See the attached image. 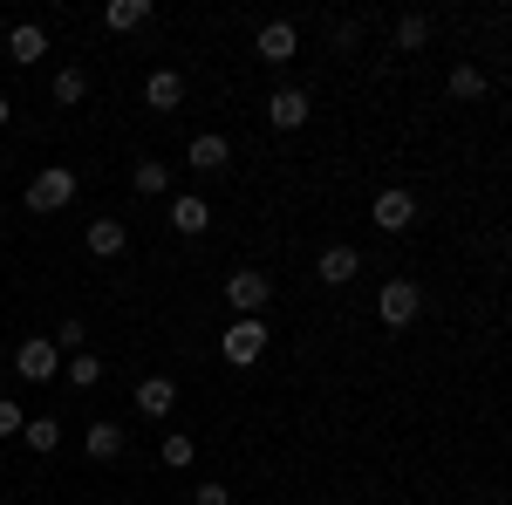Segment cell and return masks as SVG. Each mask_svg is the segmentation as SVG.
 Segmentation results:
<instances>
[{"label":"cell","mask_w":512,"mask_h":505,"mask_svg":"<svg viewBox=\"0 0 512 505\" xmlns=\"http://www.w3.org/2000/svg\"><path fill=\"white\" fill-rule=\"evenodd\" d=\"M267 342H274V328H267L260 314H239L233 328H226V342H219V349H226V362H233V369H253V362L267 355Z\"/></svg>","instance_id":"1"},{"label":"cell","mask_w":512,"mask_h":505,"mask_svg":"<svg viewBox=\"0 0 512 505\" xmlns=\"http://www.w3.org/2000/svg\"><path fill=\"white\" fill-rule=\"evenodd\" d=\"M69 198H76V171L69 164H41L28 178V212H62Z\"/></svg>","instance_id":"2"},{"label":"cell","mask_w":512,"mask_h":505,"mask_svg":"<svg viewBox=\"0 0 512 505\" xmlns=\"http://www.w3.org/2000/svg\"><path fill=\"white\" fill-rule=\"evenodd\" d=\"M376 314H383V328H410V321L424 314V287H417V280H390V287L376 294Z\"/></svg>","instance_id":"3"},{"label":"cell","mask_w":512,"mask_h":505,"mask_svg":"<svg viewBox=\"0 0 512 505\" xmlns=\"http://www.w3.org/2000/svg\"><path fill=\"white\" fill-rule=\"evenodd\" d=\"M226 301H233V314H260L267 301H274V273H260V267H239L233 280H226Z\"/></svg>","instance_id":"4"},{"label":"cell","mask_w":512,"mask_h":505,"mask_svg":"<svg viewBox=\"0 0 512 505\" xmlns=\"http://www.w3.org/2000/svg\"><path fill=\"white\" fill-rule=\"evenodd\" d=\"M14 369H21L28 383H55V376H62V355H55L48 335H28V342L14 349Z\"/></svg>","instance_id":"5"},{"label":"cell","mask_w":512,"mask_h":505,"mask_svg":"<svg viewBox=\"0 0 512 505\" xmlns=\"http://www.w3.org/2000/svg\"><path fill=\"white\" fill-rule=\"evenodd\" d=\"M253 55H260L267 69H280V62H294V55H301V28H294V21H267V28L253 35Z\"/></svg>","instance_id":"6"},{"label":"cell","mask_w":512,"mask_h":505,"mask_svg":"<svg viewBox=\"0 0 512 505\" xmlns=\"http://www.w3.org/2000/svg\"><path fill=\"white\" fill-rule=\"evenodd\" d=\"M185 164H192L198 178H219V171H226V164H233V144H226V137H219V130H198L192 144H185Z\"/></svg>","instance_id":"7"},{"label":"cell","mask_w":512,"mask_h":505,"mask_svg":"<svg viewBox=\"0 0 512 505\" xmlns=\"http://www.w3.org/2000/svg\"><path fill=\"white\" fill-rule=\"evenodd\" d=\"M369 219L383 226V233H410L417 226V192H403V185H390V192L369 205Z\"/></svg>","instance_id":"8"},{"label":"cell","mask_w":512,"mask_h":505,"mask_svg":"<svg viewBox=\"0 0 512 505\" xmlns=\"http://www.w3.org/2000/svg\"><path fill=\"white\" fill-rule=\"evenodd\" d=\"M308 110H315V103H308V89H294V82L267 96V123H274V130H308Z\"/></svg>","instance_id":"9"},{"label":"cell","mask_w":512,"mask_h":505,"mask_svg":"<svg viewBox=\"0 0 512 505\" xmlns=\"http://www.w3.org/2000/svg\"><path fill=\"white\" fill-rule=\"evenodd\" d=\"M144 103H151L158 117H171V110L185 103V76H178V69H151V76H144Z\"/></svg>","instance_id":"10"},{"label":"cell","mask_w":512,"mask_h":505,"mask_svg":"<svg viewBox=\"0 0 512 505\" xmlns=\"http://www.w3.org/2000/svg\"><path fill=\"white\" fill-rule=\"evenodd\" d=\"M355 273H362V253H355V246H328V253L315 260V280H321V287H349Z\"/></svg>","instance_id":"11"},{"label":"cell","mask_w":512,"mask_h":505,"mask_svg":"<svg viewBox=\"0 0 512 505\" xmlns=\"http://www.w3.org/2000/svg\"><path fill=\"white\" fill-rule=\"evenodd\" d=\"M205 226H212V205H205V198H198V192L171 198V233H178V239H198V233H205Z\"/></svg>","instance_id":"12"},{"label":"cell","mask_w":512,"mask_h":505,"mask_svg":"<svg viewBox=\"0 0 512 505\" xmlns=\"http://www.w3.org/2000/svg\"><path fill=\"white\" fill-rule=\"evenodd\" d=\"M137 410H144V417H171V410H178V383H171V376H144V383H137Z\"/></svg>","instance_id":"13"},{"label":"cell","mask_w":512,"mask_h":505,"mask_svg":"<svg viewBox=\"0 0 512 505\" xmlns=\"http://www.w3.org/2000/svg\"><path fill=\"white\" fill-rule=\"evenodd\" d=\"M41 55H48V35H41L35 21H21V28L7 35V62H21V69H35Z\"/></svg>","instance_id":"14"},{"label":"cell","mask_w":512,"mask_h":505,"mask_svg":"<svg viewBox=\"0 0 512 505\" xmlns=\"http://www.w3.org/2000/svg\"><path fill=\"white\" fill-rule=\"evenodd\" d=\"M123 246H130L123 219H89V253H96V260H117Z\"/></svg>","instance_id":"15"},{"label":"cell","mask_w":512,"mask_h":505,"mask_svg":"<svg viewBox=\"0 0 512 505\" xmlns=\"http://www.w3.org/2000/svg\"><path fill=\"white\" fill-rule=\"evenodd\" d=\"M82 444H89V458H96V465H110V458H123V444H130V437H123V424H89Z\"/></svg>","instance_id":"16"},{"label":"cell","mask_w":512,"mask_h":505,"mask_svg":"<svg viewBox=\"0 0 512 505\" xmlns=\"http://www.w3.org/2000/svg\"><path fill=\"white\" fill-rule=\"evenodd\" d=\"M130 185L144 198H164L171 192V164H158V157H137V171H130Z\"/></svg>","instance_id":"17"},{"label":"cell","mask_w":512,"mask_h":505,"mask_svg":"<svg viewBox=\"0 0 512 505\" xmlns=\"http://www.w3.org/2000/svg\"><path fill=\"white\" fill-rule=\"evenodd\" d=\"M21 444H28L35 458H48V451L62 444V424H55V417H28V424H21Z\"/></svg>","instance_id":"18"},{"label":"cell","mask_w":512,"mask_h":505,"mask_svg":"<svg viewBox=\"0 0 512 505\" xmlns=\"http://www.w3.org/2000/svg\"><path fill=\"white\" fill-rule=\"evenodd\" d=\"M103 21H110L117 35H130V28H144V21H151V0H110V7H103Z\"/></svg>","instance_id":"19"},{"label":"cell","mask_w":512,"mask_h":505,"mask_svg":"<svg viewBox=\"0 0 512 505\" xmlns=\"http://www.w3.org/2000/svg\"><path fill=\"white\" fill-rule=\"evenodd\" d=\"M62 376H69L76 389H96V383H103V362H96L89 349H82V355H62Z\"/></svg>","instance_id":"20"},{"label":"cell","mask_w":512,"mask_h":505,"mask_svg":"<svg viewBox=\"0 0 512 505\" xmlns=\"http://www.w3.org/2000/svg\"><path fill=\"white\" fill-rule=\"evenodd\" d=\"M82 96H89V69H55V103L76 110Z\"/></svg>","instance_id":"21"},{"label":"cell","mask_w":512,"mask_h":505,"mask_svg":"<svg viewBox=\"0 0 512 505\" xmlns=\"http://www.w3.org/2000/svg\"><path fill=\"white\" fill-rule=\"evenodd\" d=\"M451 96H458V103H478V96H485V69H478V62H458V69H451Z\"/></svg>","instance_id":"22"},{"label":"cell","mask_w":512,"mask_h":505,"mask_svg":"<svg viewBox=\"0 0 512 505\" xmlns=\"http://www.w3.org/2000/svg\"><path fill=\"white\" fill-rule=\"evenodd\" d=\"M424 41H431V21H424V14H396V48H403V55H417Z\"/></svg>","instance_id":"23"},{"label":"cell","mask_w":512,"mask_h":505,"mask_svg":"<svg viewBox=\"0 0 512 505\" xmlns=\"http://www.w3.org/2000/svg\"><path fill=\"white\" fill-rule=\"evenodd\" d=\"M158 458H164L171 471H185V465L198 458V444H192V437H164V451H158Z\"/></svg>","instance_id":"24"},{"label":"cell","mask_w":512,"mask_h":505,"mask_svg":"<svg viewBox=\"0 0 512 505\" xmlns=\"http://www.w3.org/2000/svg\"><path fill=\"white\" fill-rule=\"evenodd\" d=\"M48 342H55V355H82V321H62Z\"/></svg>","instance_id":"25"},{"label":"cell","mask_w":512,"mask_h":505,"mask_svg":"<svg viewBox=\"0 0 512 505\" xmlns=\"http://www.w3.org/2000/svg\"><path fill=\"white\" fill-rule=\"evenodd\" d=\"M21 424H28V417H21V403H14V396H0V437H21Z\"/></svg>","instance_id":"26"},{"label":"cell","mask_w":512,"mask_h":505,"mask_svg":"<svg viewBox=\"0 0 512 505\" xmlns=\"http://www.w3.org/2000/svg\"><path fill=\"white\" fill-rule=\"evenodd\" d=\"M198 505H233V492L226 485H198Z\"/></svg>","instance_id":"27"},{"label":"cell","mask_w":512,"mask_h":505,"mask_svg":"<svg viewBox=\"0 0 512 505\" xmlns=\"http://www.w3.org/2000/svg\"><path fill=\"white\" fill-rule=\"evenodd\" d=\"M7 117H14V103H7V96H0V130H7Z\"/></svg>","instance_id":"28"},{"label":"cell","mask_w":512,"mask_h":505,"mask_svg":"<svg viewBox=\"0 0 512 505\" xmlns=\"http://www.w3.org/2000/svg\"><path fill=\"white\" fill-rule=\"evenodd\" d=\"M246 505H260V499H246Z\"/></svg>","instance_id":"29"}]
</instances>
